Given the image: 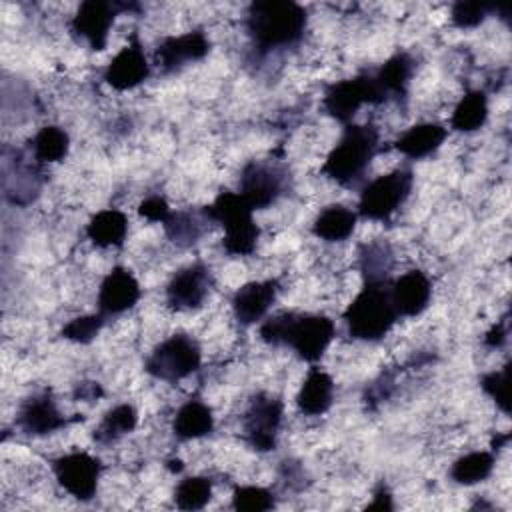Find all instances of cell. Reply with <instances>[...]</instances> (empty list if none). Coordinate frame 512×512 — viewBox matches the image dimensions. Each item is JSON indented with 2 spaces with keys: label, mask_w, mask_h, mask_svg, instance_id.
Segmentation results:
<instances>
[{
  "label": "cell",
  "mask_w": 512,
  "mask_h": 512,
  "mask_svg": "<svg viewBox=\"0 0 512 512\" xmlns=\"http://www.w3.org/2000/svg\"><path fill=\"white\" fill-rule=\"evenodd\" d=\"M334 402V380L328 372L312 366L298 390L296 404L306 416H320L330 410Z\"/></svg>",
  "instance_id": "cell-20"
},
{
  "label": "cell",
  "mask_w": 512,
  "mask_h": 512,
  "mask_svg": "<svg viewBox=\"0 0 512 512\" xmlns=\"http://www.w3.org/2000/svg\"><path fill=\"white\" fill-rule=\"evenodd\" d=\"M202 364L198 342L184 332L162 340L146 358V372L164 382H178L194 374Z\"/></svg>",
  "instance_id": "cell-7"
},
{
  "label": "cell",
  "mask_w": 512,
  "mask_h": 512,
  "mask_svg": "<svg viewBox=\"0 0 512 512\" xmlns=\"http://www.w3.org/2000/svg\"><path fill=\"white\" fill-rule=\"evenodd\" d=\"M386 102V96L382 94L374 72H362L354 78H346L340 82H334L326 88L322 106L328 116L342 124H350V120L356 116V112L364 104H382Z\"/></svg>",
  "instance_id": "cell-8"
},
{
  "label": "cell",
  "mask_w": 512,
  "mask_h": 512,
  "mask_svg": "<svg viewBox=\"0 0 512 512\" xmlns=\"http://www.w3.org/2000/svg\"><path fill=\"white\" fill-rule=\"evenodd\" d=\"M398 314L390 300L388 282L364 284L344 312L348 334L356 340L376 342L396 324Z\"/></svg>",
  "instance_id": "cell-5"
},
{
  "label": "cell",
  "mask_w": 512,
  "mask_h": 512,
  "mask_svg": "<svg viewBox=\"0 0 512 512\" xmlns=\"http://www.w3.org/2000/svg\"><path fill=\"white\" fill-rule=\"evenodd\" d=\"M380 134L374 124H346L342 138L322 164V174L342 186L356 184L378 152Z\"/></svg>",
  "instance_id": "cell-3"
},
{
  "label": "cell",
  "mask_w": 512,
  "mask_h": 512,
  "mask_svg": "<svg viewBox=\"0 0 512 512\" xmlns=\"http://www.w3.org/2000/svg\"><path fill=\"white\" fill-rule=\"evenodd\" d=\"M140 300V284L128 268H112L98 288V312L104 318L130 310Z\"/></svg>",
  "instance_id": "cell-16"
},
{
  "label": "cell",
  "mask_w": 512,
  "mask_h": 512,
  "mask_svg": "<svg viewBox=\"0 0 512 512\" xmlns=\"http://www.w3.org/2000/svg\"><path fill=\"white\" fill-rule=\"evenodd\" d=\"M366 508H370V510H392L394 508L392 496H390V492H388V488L384 484H380L374 490V500Z\"/></svg>",
  "instance_id": "cell-39"
},
{
  "label": "cell",
  "mask_w": 512,
  "mask_h": 512,
  "mask_svg": "<svg viewBox=\"0 0 512 512\" xmlns=\"http://www.w3.org/2000/svg\"><path fill=\"white\" fill-rule=\"evenodd\" d=\"M104 322H106V318L100 312L78 316V318H72L68 324H64L60 334H62V338H66L70 342L90 344L102 330Z\"/></svg>",
  "instance_id": "cell-34"
},
{
  "label": "cell",
  "mask_w": 512,
  "mask_h": 512,
  "mask_svg": "<svg viewBox=\"0 0 512 512\" xmlns=\"http://www.w3.org/2000/svg\"><path fill=\"white\" fill-rule=\"evenodd\" d=\"M214 284L212 272L204 262H192L178 270L166 286V304L172 310L186 312L204 304Z\"/></svg>",
  "instance_id": "cell-12"
},
{
  "label": "cell",
  "mask_w": 512,
  "mask_h": 512,
  "mask_svg": "<svg viewBox=\"0 0 512 512\" xmlns=\"http://www.w3.org/2000/svg\"><path fill=\"white\" fill-rule=\"evenodd\" d=\"M274 504V494L262 486H238L232 494V508L242 512H264Z\"/></svg>",
  "instance_id": "cell-33"
},
{
  "label": "cell",
  "mask_w": 512,
  "mask_h": 512,
  "mask_svg": "<svg viewBox=\"0 0 512 512\" xmlns=\"http://www.w3.org/2000/svg\"><path fill=\"white\" fill-rule=\"evenodd\" d=\"M76 396L82 400H96L98 396H102V388L96 382H84L76 388Z\"/></svg>",
  "instance_id": "cell-40"
},
{
  "label": "cell",
  "mask_w": 512,
  "mask_h": 512,
  "mask_svg": "<svg viewBox=\"0 0 512 512\" xmlns=\"http://www.w3.org/2000/svg\"><path fill=\"white\" fill-rule=\"evenodd\" d=\"M508 374H510V364H504L500 370H492L480 378L482 390L496 402V406L502 412H510V402H508Z\"/></svg>",
  "instance_id": "cell-35"
},
{
  "label": "cell",
  "mask_w": 512,
  "mask_h": 512,
  "mask_svg": "<svg viewBox=\"0 0 512 512\" xmlns=\"http://www.w3.org/2000/svg\"><path fill=\"white\" fill-rule=\"evenodd\" d=\"M496 464V456L492 450H476L460 456L452 468H450V478L456 484L462 486H472L478 482H484Z\"/></svg>",
  "instance_id": "cell-29"
},
{
  "label": "cell",
  "mask_w": 512,
  "mask_h": 512,
  "mask_svg": "<svg viewBox=\"0 0 512 512\" xmlns=\"http://www.w3.org/2000/svg\"><path fill=\"white\" fill-rule=\"evenodd\" d=\"M508 340V318H502L500 322H496L484 336V344L490 348H500L504 346Z\"/></svg>",
  "instance_id": "cell-38"
},
{
  "label": "cell",
  "mask_w": 512,
  "mask_h": 512,
  "mask_svg": "<svg viewBox=\"0 0 512 512\" xmlns=\"http://www.w3.org/2000/svg\"><path fill=\"white\" fill-rule=\"evenodd\" d=\"M388 290L398 318H412L422 314L432 298V282L422 270H408L396 278Z\"/></svg>",
  "instance_id": "cell-17"
},
{
  "label": "cell",
  "mask_w": 512,
  "mask_h": 512,
  "mask_svg": "<svg viewBox=\"0 0 512 512\" xmlns=\"http://www.w3.org/2000/svg\"><path fill=\"white\" fill-rule=\"evenodd\" d=\"M414 184V174L410 168H396L368 182L358 200V216L366 220L386 222L400 206L408 200Z\"/></svg>",
  "instance_id": "cell-6"
},
{
  "label": "cell",
  "mask_w": 512,
  "mask_h": 512,
  "mask_svg": "<svg viewBox=\"0 0 512 512\" xmlns=\"http://www.w3.org/2000/svg\"><path fill=\"white\" fill-rule=\"evenodd\" d=\"M488 118V96L484 90L466 92L456 104L450 126L458 132H474L484 126Z\"/></svg>",
  "instance_id": "cell-28"
},
{
  "label": "cell",
  "mask_w": 512,
  "mask_h": 512,
  "mask_svg": "<svg viewBox=\"0 0 512 512\" xmlns=\"http://www.w3.org/2000/svg\"><path fill=\"white\" fill-rule=\"evenodd\" d=\"M52 472L70 496L88 502L96 496L102 464L88 452H70L52 460Z\"/></svg>",
  "instance_id": "cell-11"
},
{
  "label": "cell",
  "mask_w": 512,
  "mask_h": 512,
  "mask_svg": "<svg viewBox=\"0 0 512 512\" xmlns=\"http://www.w3.org/2000/svg\"><path fill=\"white\" fill-rule=\"evenodd\" d=\"M306 8L290 0L252 2L246 12V32L260 54L294 46L306 30Z\"/></svg>",
  "instance_id": "cell-2"
},
{
  "label": "cell",
  "mask_w": 512,
  "mask_h": 512,
  "mask_svg": "<svg viewBox=\"0 0 512 512\" xmlns=\"http://www.w3.org/2000/svg\"><path fill=\"white\" fill-rule=\"evenodd\" d=\"M280 290L278 280H254L244 286H240L232 296V312L234 318L242 326L256 324L264 318V314L270 310V306L276 300V294Z\"/></svg>",
  "instance_id": "cell-19"
},
{
  "label": "cell",
  "mask_w": 512,
  "mask_h": 512,
  "mask_svg": "<svg viewBox=\"0 0 512 512\" xmlns=\"http://www.w3.org/2000/svg\"><path fill=\"white\" fill-rule=\"evenodd\" d=\"M208 222L210 220L202 208H200V212L178 210V212H170V216L164 222V230H166V236L176 246L188 248L202 238V234L208 228Z\"/></svg>",
  "instance_id": "cell-27"
},
{
  "label": "cell",
  "mask_w": 512,
  "mask_h": 512,
  "mask_svg": "<svg viewBox=\"0 0 512 512\" xmlns=\"http://www.w3.org/2000/svg\"><path fill=\"white\" fill-rule=\"evenodd\" d=\"M210 50V42L204 32L192 30L180 36L164 38L154 50V64L164 72H172L186 62L202 60Z\"/></svg>",
  "instance_id": "cell-18"
},
{
  "label": "cell",
  "mask_w": 512,
  "mask_h": 512,
  "mask_svg": "<svg viewBox=\"0 0 512 512\" xmlns=\"http://www.w3.org/2000/svg\"><path fill=\"white\" fill-rule=\"evenodd\" d=\"M446 128L434 122H422V124H414L412 128H408L396 142L394 148L404 154L406 158L412 160H420L430 156L432 152H436L442 142L446 140Z\"/></svg>",
  "instance_id": "cell-21"
},
{
  "label": "cell",
  "mask_w": 512,
  "mask_h": 512,
  "mask_svg": "<svg viewBox=\"0 0 512 512\" xmlns=\"http://www.w3.org/2000/svg\"><path fill=\"white\" fill-rule=\"evenodd\" d=\"M138 424V412L132 404H118L104 414L100 424L94 430V440L102 446H108L122 436L130 434Z\"/></svg>",
  "instance_id": "cell-30"
},
{
  "label": "cell",
  "mask_w": 512,
  "mask_h": 512,
  "mask_svg": "<svg viewBox=\"0 0 512 512\" xmlns=\"http://www.w3.org/2000/svg\"><path fill=\"white\" fill-rule=\"evenodd\" d=\"M358 260H360V272H362L364 284L388 282V276L394 264V254L386 240H372L362 244L358 252Z\"/></svg>",
  "instance_id": "cell-26"
},
{
  "label": "cell",
  "mask_w": 512,
  "mask_h": 512,
  "mask_svg": "<svg viewBox=\"0 0 512 512\" xmlns=\"http://www.w3.org/2000/svg\"><path fill=\"white\" fill-rule=\"evenodd\" d=\"M128 234V218L122 210L106 208L96 212L86 224V236L98 248L122 246Z\"/></svg>",
  "instance_id": "cell-23"
},
{
  "label": "cell",
  "mask_w": 512,
  "mask_h": 512,
  "mask_svg": "<svg viewBox=\"0 0 512 512\" xmlns=\"http://www.w3.org/2000/svg\"><path fill=\"white\" fill-rule=\"evenodd\" d=\"M68 148H70V138H68L66 130L60 126L40 128L30 142L32 156L38 164L64 160L68 154Z\"/></svg>",
  "instance_id": "cell-31"
},
{
  "label": "cell",
  "mask_w": 512,
  "mask_h": 512,
  "mask_svg": "<svg viewBox=\"0 0 512 512\" xmlns=\"http://www.w3.org/2000/svg\"><path fill=\"white\" fill-rule=\"evenodd\" d=\"M282 414L284 404L278 396L268 392L256 394L242 416V432L248 446L258 452L274 450L282 424Z\"/></svg>",
  "instance_id": "cell-9"
},
{
  "label": "cell",
  "mask_w": 512,
  "mask_h": 512,
  "mask_svg": "<svg viewBox=\"0 0 512 512\" xmlns=\"http://www.w3.org/2000/svg\"><path fill=\"white\" fill-rule=\"evenodd\" d=\"M202 210L210 222L224 228L222 246L230 256H248L256 250L260 228L254 222V210L240 192L224 190Z\"/></svg>",
  "instance_id": "cell-4"
},
{
  "label": "cell",
  "mask_w": 512,
  "mask_h": 512,
  "mask_svg": "<svg viewBox=\"0 0 512 512\" xmlns=\"http://www.w3.org/2000/svg\"><path fill=\"white\" fill-rule=\"evenodd\" d=\"M214 416L212 410L202 400L184 402L172 422V432L178 440H196L212 434Z\"/></svg>",
  "instance_id": "cell-22"
},
{
  "label": "cell",
  "mask_w": 512,
  "mask_h": 512,
  "mask_svg": "<svg viewBox=\"0 0 512 512\" xmlns=\"http://www.w3.org/2000/svg\"><path fill=\"white\" fill-rule=\"evenodd\" d=\"M492 10H496V6L484 2H456L452 6L450 18L458 28H474L482 24Z\"/></svg>",
  "instance_id": "cell-36"
},
{
  "label": "cell",
  "mask_w": 512,
  "mask_h": 512,
  "mask_svg": "<svg viewBox=\"0 0 512 512\" xmlns=\"http://www.w3.org/2000/svg\"><path fill=\"white\" fill-rule=\"evenodd\" d=\"M150 76V64L142 50L136 34L130 36L128 44L110 60L104 70V80L114 90H132Z\"/></svg>",
  "instance_id": "cell-15"
},
{
  "label": "cell",
  "mask_w": 512,
  "mask_h": 512,
  "mask_svg": "<svg viewBox=\"0 0 512 512\" xmlns=\"http://www.w3.org/2000/svg\"><path fill=\"white\" fill-rule=\"evenodd\" d=\"M336 334L334 322L324 314L278 312L260 326V338L270 346H290L302 360L318 362Z\"/></svg>",
  "instance_id": "cell-1"
},
{
  "label": "cell",
  "mask_w": 512,
  "mask_h": 512,
  "mask_svg": "<svg viewBox=\"0 0 512 512\" xmlns=\"http://www.w3.org/2000/svg\"><path fill=\"white\" fill-rule=\"evenodd\" d=\"M120 12V2L86 0L72 16L70 28L76 36L86 40L92 50H104L108 44L110 28Z\"/></svg>",
  "instance_id": "cell-13"
},
{
  "label": "cell",
  "mask_w": 512,
  "mask_h": 512,
  "mask_svg": "<svg viewBox=\"0 0 512 512\" xmlns=\"http://www.w3.org/2000/svg\"><path fill=\"white\" fill-rule=\"evenodd\" d=\"M170 206L162 196H150L146 200L140 202L138 206V214L150 222H166V218L170 216Z\"/></svg>",
  "instance_id": "cell-37"
},
{
  "label": "cell",
  "mask_w": 512,
  "mask_h": 512,
  "mask_svg": "<svg viewBox=\"0 0 512 512\" xmlns=\"http://www.w3.org/2000/svg\"><path fill=\"white\" fill-rule=\"evenodd\" d=\"M286 170L272 162L252 160L242 168L240 194L252 210H264L286 190Z\"/></svg>",
  "instance_id": "cell-10"
},
{
  "label": "cell",
  "mask_w": 512,
  "mask_h": 512,
  "mask_svg": "<svg viewBox=\"0 0 512 512\" xmlns=\"http://www.w3.org/2000/svg\"><path fill=\"white\" fill-rule=\"evenodd\" d=\"M358 214L342 204L326 206L314 220L312 232L314 236L326 242H342L346 240L356 228Z\"/></svg>",
  "instance_id": "cell-25"
},
{
  "label": "cell",
  "mask_w": 512,
  "mask_h": 512,
  "mask_svg": "<svg viewBox=\"0 0 512 512\" xmlns=\"http://www.w3.org/2000/svg\"><path fill=\"white\" fill-rule=\"evenodd\" d=\"M70 422L72 420L58 410L50 390H40L28 396L20 404L16 416V426L28 436H46L68 426Z\"/></svg>",
  "instance_id": "cell-14"
},
{
  "label": "cell",
  "mask_w": 512,
  "mask_h": 512,
  "mask_svg": "<svg viewBox=\"0 0 512 512\" xmlns=\"http://www.w3.org/2000/svg\"><path fill=\"white\" fill-rule=\"evenodd\" d=\"M212 498V480L206 476H188L174 490V502L180 510H200Z\"/></svg>",
  "instance_id": "cell-32"
},
{
  "label": "cell",
  "mask_w": 512,
  "mask_h": 512,
  "mask_svg": "<svg viewBox=\"0 0 512 512\" xmlns=\"http://www.w3.org/2000/svg\"><path fill=\"white\" fill-rule=\"evenodd\" d=\"M414 72V60L406 52H398L390 56L376 72L374 78L382 90V94L388 98H404L408 92V84Z\"/></svg>",
  "instance_id": "cell-24"
}]
</instances>
